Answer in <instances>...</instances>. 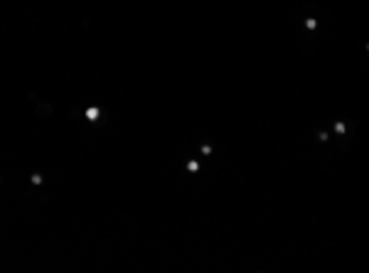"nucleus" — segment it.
<instances>
[{
    "instance_id": "1",
    "label": "nucleus",
    "mask_w": 369,
    "mask_h": 273,
    "mask_svg": "<svg viewBox=\"0 0 369 273\" xmlns=\"http://www.w3.org/2000/svg\"><path fill=\"white\" fill-rule=\"evenodd\" d=\"M86 116H89V118H91V121H94V118L99 116V108H89V111H86Z\"/></svg>"
}]
</instances>
